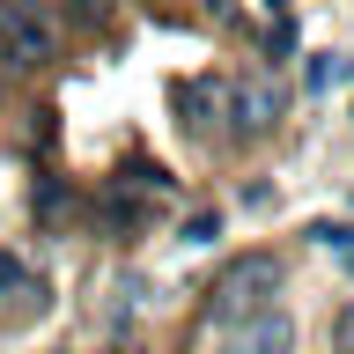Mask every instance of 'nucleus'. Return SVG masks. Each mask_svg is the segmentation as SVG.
Returning a JSON list of instances; mask_svg holds the SVG:
<instances>
[{
	"instance_id": "obj_5",
	"label": "nucleus",
	"mask_w": 354,
	"mask_h": 354,
	"mask_svg": "<svg viewBox=\"0 0 354 354\" xmlns=\"http://www.w3.org/2000/svg\"><path fill=\"white\" fill-rule=\"evenodd\" d=\"M177 111H185L199 133H214V118L229 111V88H221V82H185V88H177Z\"/></svg>"
},
{
	"instance_id": "obj_3",
	"label": "nucleus",
	"mask_w": 354,
	"mask_h": 354,
	"mask_svg": "<svg viewBox=\"0 0 354 354\" xmlns=\"http://www.w3.org/2000/svg\"><path fill=\"white\" fill-rule=\"evenodd\" d=\"M281 111H288V88L266 82V74H251V82L229 88V118H236V133H266Z\"/></svg>"
},
{
	"instance_id": "obj_2",
	"label": "nucleus",
	"mask_w": 354,
	"mask_h": 354,
	"mask_svg": "<svg viewBox=\"0 0 354 354\" xmlns=\"http://www.w3.org/2000/svg\"><path fill=\"white\" fill-rule=\"evenodd\" d=\"M59 52V15L44 0H0V59L8 66H44Z\"/></svg>"
},
{
	"instance_id": "obj_4",
	"label": "nucleus",
	"mask_w": 354,
	"mask_h": 354,
	"mask_svg": "<svg viewBox=\"0 0 354 354\" xmlns=\"http://www.w3.org/2000/svg\"><path fill=\"white\" fill-rule=\"evenodd\" d=\"M288 347H295V325H288L281 310H266V317L236 325V339H229V354H288Z\"/></svg>"
},
{
	"instance_id": "obj_7",
	"label": "nucleus",
	"mask_w": 354,
	"mask_h": 354,
	"mask_svg": "<svg viewBox=\"0 0 354 354\" xmlns=\"http://www.w3.org/2000/svg\"><path fill=\"white\" fill-rule=\"evenodd\" d=\"M332 354H354V303L332 317Z\"/></svg>"
},
{
	"instance_id": "obj_8",
	"label": "nucleus",
	"mask_w": 354,
	"mask_h": 354,
	"mask_svg": "<svg viewBox=\"0 0 354 354\" xmlns=\"http://www.w3.org/2000/svg\"><path fill=\"white\" fill-rule=\"evenodd\" d=\"M221 236V221L214 214H192V229H185V243H214Z\"/></svg>"
},
{
	"instance_id": "obj_6",
	"label": "nucleus",
	"mask_w": 354,
	"mask_h": 354,
	"mask_svg": "<svg viewBox=\"0 0 354 354\" xmlns=\"http://www.w3.org/2000/svg\"><path fill=\"white\" fill-rule=\"evenodd\" d=\"M15 288H30V266H22L15 251H0V303H8Z\"/></svg>"
},
{
	"instance_id": "obj_11",
	"label": "nucleus",
	"mask_w": 354,
	"mask_h": 354,
	"mask_svg": "<svg viewBox=\"0 0 354 354\" xmlns=\"http://www.w3.org/2000/svg\"><path fill=\"white\" fill-rule=\"evenodd\" d=\"M111 354H133V347H111Z\"/></svg>"
},
{
	"instance_id": "obj_9",
	"label": "nucleus",
	"mask_w": 354,
	"mask_h": 354,
	"mask_svg": "<svg viewBox=\"0 0 354 354\" xmlns=\"http://www.w3.org/2000/svg\"><path fill=\"white\" fill-rule=\"evenodd\" d=\"M66 15H82V22H96V15H111V0H66Z\"/></svg>"
},
{
	"instance_id": "obj_10",
	"label": "nucleus",
	"mask_w": 354,
	"mask_h": 354,
	"mask_svg": "<svg viewBox=\"0 0 354 354\" xmlns=\"http://www.w3.org/2000/svg\"><path fill=\"white\" fill-rule=\"evenodd\" d=\"M229 8H236V0H207V15H229Z\"/></svg>"
},
{
	"instance_id": "obj_1",
	"label": "nucleus",
	"mask_w": 354,
	"mask_h": 354,
	"mask_svg": "<svg viewBox=\"0 0 354 354\" xmlns=\"http://www.w3.org/2000/svg\"><path fill=\"white\" fill-rule=\"evenodd\" d=\"M288 281V266L273 259V251H251V259H236L229 273L214 281V317L221 325H251V317H266V303H273V288Z\"/></svg>"
}]
</instances>
